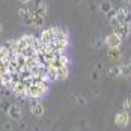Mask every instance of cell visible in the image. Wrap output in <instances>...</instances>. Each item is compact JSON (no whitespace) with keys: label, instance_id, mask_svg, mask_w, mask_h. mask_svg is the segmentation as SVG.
<instances>
[{"label":"cell","instance_id":"6da1fadb","mask_svg":"<svg viewBox=\"0 0 131 131\" xmlns=\"http://www.w3.org/2000/svg\"><path fill=\"white\" fill-rule=\"evenodd\" d=\"M48 88H50L48 80H41V81L30 83V84H27L26 96H29V98H41L48 92Z\"/></svg>","mask_w":131,"mask_h":131},{"label":"cell","instance_id":"7a4b0ae2","mask_svg":"<svg viewBox=\"0 0 131 131\" xmlns=\"http://www.w3.org/2000/svg\"><path fill=\"white\" fill-rule=\"evenodd\" d=\"M110 24H112V27H113V32L116 33V35H119L122 39H127L128 36H130V32H131V24H122V23H119L118 20L115 18V20H112L110 21Z\"/></svg>","mask_w":131,"mask_h":131},{"label":"cell","instance_id":"3957f363","mask_svg":"<svg viewBox=\"0 0 131 131\" xmlns=\"http://www.w3.org/2000/svg\"><path fill=\"white\" fill-rule=\"evenodd\" d=\"M18 15H20V18H21L26 24L35 26V12H33V11L26 9V8H21V9H18Z\"/></svg>","mask_w":131,"mask_h":131},{"label":"cell","instance_id":"277c9868","mask_svg":"<svg viewBox=\"0 0 131 131\" xmlns=\"http://www.w3.org/2000/svg\"><path fill=\"white\" fill-rule=\"evenodd\" d=\"M116 20L122 24H131V11L127 8H119L116 11Z\"/></svg>","mask_w":131,"mask_h":131},{"label":"cell","instance_id":"5b68a950","mask_svg":"<svg viewBox=\"0 0 131 131\" xmlns=\"http://www.w3.org/2000/svg\"><path fill=\"white\" fill-rule=\"evenodd\" d=\"M30 112L36 118H41L44 115V105L39 101V98H32V101H30Z\"/></svg>","mask_w":131,"mask_h":131},{"label":"cell","instance_id":"8992f818","mask_svg":"<svg viewBox=\"0 0 131 131\" xmlns=\"http://www.w3.org/2000/svg\"><path fill=\"white\" fill-rule=\"evenodd\" d=\"M104 44L108 47V48H115V47H121V44H122V38L116 35L115 32L113 33H110V35H107L104 39Z\"/></svg>","mask_w":131,"mask_h":131},{"label":"cell","instance_id":"52a82bcc","mask_svg":"<svg viewBox=\"0 0 131 131\" xmlns=\"http://www.w3.org/2000/svg\"><path fill=\"white\" fill-rule=\"evenodd\" d=\"M115 124L118 125L119 128H127L128 124H130V116H128V112H119L118 115L115 116Z\"/></svg>","mask_w":131,"mask_h":131},{"label":"cell","instance_id":"ba28073f","mask_svg":"<svg viewBox=\"0 0 131 131\" xmlns=\"http://www.w3.org/2000/svg\"><path fill=\"white\" fill-rule=\"evenodd\" d=\"M8 116L12 121H20L21 119V107L18 104H11L8 107Z\"/></svg>","mask_w":131,"mask_h":131},{"label":"cell","instance_id":"9c48e42d","mask_svg":"<svg viewBox=\"0 0 131 131\" xmlns=\"http://www.w3.org/2000/svg\"><path fill=\"white\" fill-rule=\"evenodd\" d=\"M26 89H27V84L23 83V81H18V83H15V84L12 86L14 93H15L17 96H21V98L26 96Z\"/></svg>","mask_w":131,"mask_h":131},{"label":"cell","instance_id":"30bf717a","mask_svg":"<svg viewBox=\"0 0 131 131\" xmlns=\"http://www.w3.org/2000/svg\"><path fill=\"white\" fill-rule=\"evenodd\" d=\"M107 56H108L110 59H113V60H119L121 56H122V53H121V47L108 48V50H107Z\"/></svg>","mask_w":131,"mask_h":131},{"label":"cell","instance_id":"8fae6325","mask_svg":"<svg viewBox=\"0 0 131 131\" xmlns=\"http://www.w3.org/2000/svg\"><path fill=\"white\" fill-rule=\"evenodd\" d=\"M121 75L131 77V62L130 63H125V65H121Z\"/></svg>","mask_w":131,"mask_h":131},{"label":"cell","instance_id":"7c38bea8","mask_svg":"<svg viewBox=\"0 0 131 131\" xmlns=\"http://www.w3.org/2000/svg\"><path fill=\"white\" fill-rule=\"evenodd\" d=\"M100 9H101V11L105 14V12H108V11H112V9H113V5H112L108 0H104V2L100 5Z\"/></svg>","mask_w":131,"mask_h":131},{"label":"cell","instance_id":"4fadbf2b","mask_svg":"<svg viewBox=\"0 0 131 131\" xmlns=\"http://www.w3.org/2000/svg\"><path fill=\"white\" fill-rule=\"evenodd\" d=\"M108 74L112 77H119L121 75V66H112V68H108Z\"/></svg>","mask_w":131,"mask_h":131},{"label":"cell","instance_id":"5bb4252c","mask_svg":"<svg viewBox=\"0 0 131 131\" xmlns=\"http://www.w3.org/2000/svg\"><path fill=\"white\" fill-rule=\"evenodd\" d=\"M122 108H124L125 112H131V96H128L127 100H124V103H122Z\"/></svg>","mask_w":131,"mask_h":131},{"label":"cell","instance_id":"9a60e30c","mask_svg":"<svg viewBox=\"0 0 131 131\" xmlns=\"http://www.w3.org/2000/svg\"><path fill=\"white\" fill-rule=\"evenodd\" d=\"M105 18H107L108 21H112V20H115V18H116V11H115V9H112V11H108V12H105Z\"/></svg>","mask_w":131,"mask_h":131},{"label":"cell","instance_id":"2e32d148","mask_svg":"<svg viewBox=\"0 0 131 131\" xmlns=\"http://www.w3.org/2000/svg\"><path fill=\"white\" fill-rule=\"evenodd\" d=\"M77 103H80L81 107H84V105H86V100H84V98H81V96H77Z\"/></svg>","mask_w":131,"mask_h":131},{"label":"cell","instance_id":"e0dca14e","mask_svg":"<svg viewBox=\"0 0 131 131\" xmlns=\"http://www.w3.org/2000/svg\"><path fill=\"white\" fill-rule=\"evenodd\" d=\"M18 2H20V3H24V5H26V3H29V2H30V0H18Z\"/></svg>","mask_w":131,"mask_h":131},{"label":"cell","instance_id":"ac0fdd59","mask_svg":"<svg viewBox=\"0 0 131 131\" xmlns=\"http://www.w3.org/2000/svg\"><path fill=\"white\" fill-rule=\"evenodd\" d=\"M124 3H127V5H131V0H122Z\"/></svg>","mask_w":131,"mask_h":131},{"label":"cell","instance_id":"d6986e66","mask_svg":"<svg viewBox=\"0 0 131 131\" xmlns=\"http://www.w3.org/2000/svg\"><path fill=\"white\" fill-rule=\"evenodd\" d=\"M2 30H3V26H2V23H0V32H2Z\"/></svg>","mask_w":131,"mask_h":131}]
</instances>
